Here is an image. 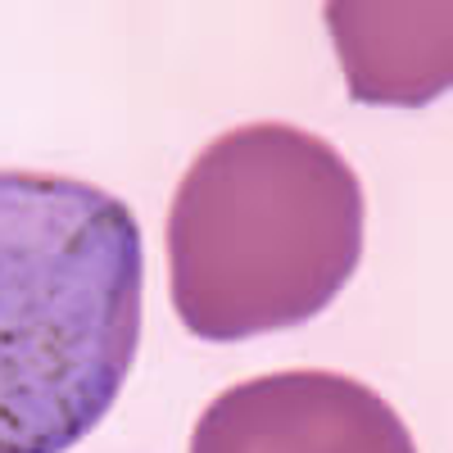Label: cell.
I'll return each instance as SVG.
<instances>
[{
  "label": "cell",
  "instance_id": "obj_2",
  "mask_svg": "<svg viewBox=\"0 0 453 453\" xmlns=\"http://www.w3.org/2000/svg\"><path fill=\"white\" fill-rule=\"evenodd\" d=\"M363 232V181L331 141L295 123L232 127L168 209L173 309L213 345L304 326L358 273Z\"/></svg>",
  "mask_w": 453,
  "mask_h": 453
},
{
  "label": "cell",
  "instance_id": "obj_4",
  "mask_svg": "<svg viewBox=\"0 0 453 453\" xmlns=\"http://www.w3.org/2000/svg\"><path fill=\"white\" fill-rule=\"evenodd\" d=\"M335 36L340 68L358 104H431L453 73V10L444 0H335L322 10Z\"/></svg>",
  "mask_w": 453,
  "mask_h": 453
},
{
  "label": "cell",
  "instance_id": "obj_1",
  "mask_svg": "<svg viewBox=\"0 0 453 453\" xmlns=\"http://www.w3.org/2000/svg\"><path fill=\"white\" fill-rule=\"evenodd\" d=\"M136 213L91 181L0 173V453H68L141 345Z\"/></svg>",
  "mask_w": 453,
  "mask_h": 453
},
{
  "label": "cell",
  "instance_id": "obj_3",
  "mask_svg": "<svg viewBox=\"0 0 453 453\" xmlns=\"http://www.w3.org/2000/svg\"><path fill=\"white\" fill-rule=\"evenodd\" d=\"M191 453H418L408 422L345 372L290 367L222 390Z\"/></svg>",
  "mask_w": 453,
  "mask_h": 453
}]
</instances>
